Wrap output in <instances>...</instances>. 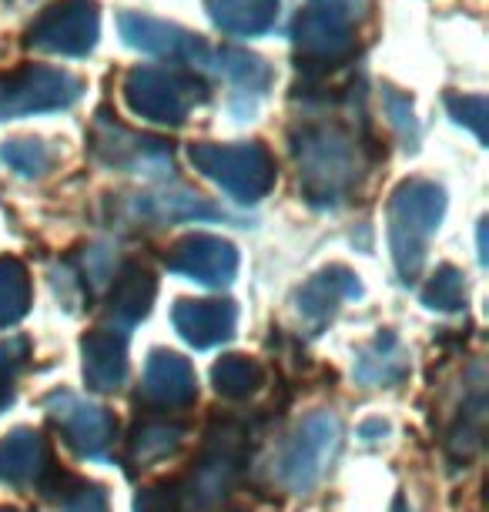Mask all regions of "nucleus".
<instances>
[{
    "label": "nucleus",
    "mask_w": 489,
    "mask_h": 512,
    "mask_svg": "<svg viewBox=\"0 0 489 512\" xmlns=\"http://www.w3.org/2000/svg\"><path fill=\"white\" fill-rule=\"evenodd\" d=\"M299 191L312 208H339L366 175V144L339 121H302L292 128Z\"/></svg>",
    "instance_id": "1"
},
{
    "label": "nucleus",
    "mask_w": 489,
    "mask_h": 512,
    "mask_svg": "<svg viewBox=\"0 0 489 512\" xmlns=\"http://www.w3.org/2000/svg\"><path fill=\"white\" fill-rule=\"evenodd\" d=\"M88 151L101 168L124 171V175H171L175 171L168 141L155 138V134L131 131L128 124H121L104 108L91 121Z\"/></svg>",
    "instance_id": "6"
},
{
    "label": "nucleus",
    "mask_w": 489,
    "mask_h": 512,
    "mask_svg": "<svg viewBox=\"0 0 489 512\" xmlns=\"http://www.w3.org/2000/svg\"><path fill=\"white\" fill-rule=\"evenodd\" d=\"M198 399L195 372H191L188 359L175 352L155 349L145 365V379H141L138 402H145L155 412H181Z\"/></svg>",
    "instance_id": "14"
},
{
    "label": "nucleus",
    "mask_w": 489,
    "mask_h": 512,
    "mask_svg": "<svg viewBox=\"0 0 489 512\" xmlns=\"http://www.w3.org/2000/svg\"><path fill=\"white\" fill-rule=\"evenodd\" d=\"M27 359V342L24 338H11V342H0V409L11 402L14 395V379L24 369Z\"/></svg>",
    "instance_id": "30"
},
{
    "label": "nucleus",
    "mask_w": 489,
    "mask_h": 512,
    "mask_svg": "<svg viewBox=\"0 0 489 512\" xmlns=\"http://www.w3.org/2000/svg\"><path fill=\"white\" fill-rule=\"evenodd\" d=\"M118 215L131 221H151V225H175V221H218L228 218L222 208H215L198 191L165 185L155 191H138V195H124V205Z\"/></svg>",
    "instance_id": "13"
},
{
    "label": "nucleus",
    "mask_w": 489,
    "mask_h": 512,
    "mask_svg": "<svg viewBox=\"0 0 489 512\" xmlns=\"http://www.w3.org/2000/svg\"><path fill=\"white\" fill-rule=\"evenodd\" d=\"M446 215V191L436 181L409 178L389 198V248L402 282H416L426 265L429 238Z\"/></svg>",
    "instance_id": "2"
},
{
    "label": "nucleus",
    "mask_w": 489,
    "mask_h": 512,
    "mask_svg": "<svg viewBox=\"0 0 489 512\" xmlns=\"http://www.w3.org/2000/svg\"><path fill=\"white\" fill-rule=\"evenodd\" d=\"M312 4H319V7H332V11H342V14H349V17H362V0H312Z\"/></svg>",
    "instance_id": "33"
},
{
    "label": "nucleus",
    "mask_w": 489,
    "mask_h": 512,
    "mask_svg": "<svg viewBox=\"0 0 489 512\" xmlns=\"http://www.w3.org/2000/svg\"><path fill=\"white\" fill-rule=\"evenodd\" d=\"M84 94V81L64 67L24 64L11 74H0V121L27 118V114L67 111Z\"/></svg>",
    "instance_id": "7"
},
{
    "label": "nucleus",
    "mask_w": 489,
    "mask_h": 512,
    "mask_svg": "<svg viewBox=\"0 0 489 512\" xmlns=\"http://www.w3.org/2000/svg\"><path fill=\"white\" fill-rule=\"evenodd\" d=\"M118 31L124 37V44L134 47V51H145L151 57H168L175 64L208 67V57H212V47L201 41L198 34H191L178 24L155 21V17L145 14H121Z\"/></svg>",
    "instance_id": "10"
},
{
    "label": "nucleus",
    "mask_w": 489,
    "mask_h": 512,
    "mask_svg": "<svg viewBox=\"0 0 489 512\" xmlns=\"http://www.w3.org/2000/svg\"><path fill=\"white\" fill-rule=\"evenodd\" d=\"M84 382L94 392H114L128 379V338L121 328H98L84 335Z\"/></svg>",
    "instance_id": "16"
},
{
    "label": "nucleus",
    "mask_w": 489,
    "mask_h": 512,
    "mask_svg": "<svg viewBox=\"0 0 489 512\" xmlns=\"http://www.w3.org/2000/svg\"><path fill=\"white\" fill-rule=\"evenodd\" d=\"M382 104H386L389 124H392V131L399 134L402 148L416 151V144H419V124H416V114H412L409 94H399L396 88H382Z\"/></svg>",
    "instance_id": "28"
},
{
    "label": "nucleus",
    "mask_w": 489,
    "mask_h": 512,
    "mask_svg": "<svg viewBox=\"0 0 489 512\" xmlns=\"http://www.w3.org/2000/svg\"><path fill=\"white\" fill-rule=\"evenodd\" d=\"M47 415L61 429L67 446L78 449L81 456H101L114 442V429H118L101 405L84 402L71 392H54L47 399Z\"/></svg>",
    "instance_id": "11"
},
{
    "label": "nucleus",
    "mask_w": 489,
    "mask_h": 512,
    "mask_svg": "<svg viewBox=\"0 0 489 512\" xmlns=\"http://www.w3.org/2000/svg\"><path fill=\"white\" fill-rule=\"evenodd\" d=\"M31 308V278L21 258H0V328L17 325Z\"/></svg>",
    "instance_id": "24"
},
{
    "label": "nucleus",
    "mask_w": 489,
    "mask_h": 512,
    "mask_svg": "<svg viewBox=\"0 0 489 512\" xmlns=\"http://www.w3.org/2000/svg\"><path fill=\"white\" fill-rule=\"evenodd\" d=\"M101 34L98 0H54L27 27V47L61 57H84Z\"/></svg>",
    "instance_id": "8"
},
{
    "label": "nucleus",
    "mask_w": 489,
    "mask_h": 512,
    "mask_svg": "<svg viewBox=\"0 0 489 512\" xmlns=\"http://www.w3.org/2000/svg\"><path fill=\"white\" fill-rule=\"evenodd\" d=\"M165 268L171 275L191 278L198 285H232L238 275V251L232 241L215 235H185L168 248Z\"/></svg>",
    "instance_id": "9"
},
{
    "label": "nucleus",
    "mask_w": 489,
    "mask_h": 512,
    "mask_svg": "<svg viewBox=\"0 0 489 512\" xmlns=\"http://www.w3.org/2000/svg\"><path fill=\"white\" fill-rule=\"evenodd\" d=\"M181 436H185V425L171 422V419H151L138 429L134 436V452L138 459H158L178 449Z\"/></svg>",
    "instance_id": "27"
},
{
    "label": "nucleus",
    "mask_w": 489,
    "mask_h": 512,
    "mask_svg": "<svg viewBox=\"0 0 489 512\" xmlns=\"http://www.w3.org/2000/svg\"><path fill=\"white\" fill-rule=\"evenodd\" d=\"M356 21L359 17H349L319 4H309L295 17L292 47L305 81H322V77L342 71L345 64L356 61L359 54Z\"/></svg>",
    "instance_id": "5"
},
{
    "label": "nucleus",
    "mask_w": 489,
    "mask_h": 512,
    "mask_svg": "<svg viewBox=\"0 0 489 512\" xmlns=\"http://www.w3.org/2000/svg\"><path fill=\"white\" fill-rule=\"evenodd\" d=\"M155 292H158V285L148 268L124 265L121 272H114L111 295H108V315L114 318V325L124 332V328H131L134 322H141V318L151 312Z\"/></svg>",
    "instance_id": "20"
},
{
    "label": "nucleus",
    "mask_w": 489,
    "mask_h": 512,
    "mask_svg": "<svg viewBox=\"0 0 489 512\" xmlns=\"http://www.w3.org/2000/svg\"><path fill=\"white\" fill-rule=\"evenodd\" d=\"M51 472V452L47 442L31 429H17L7 439H0V482L27 486Z\"/></svg>",
    "instance_id": "19"
},
{
    "label": "nucleus",
    "mask_w": 489,
    "mask_h": 512,
    "mask_svg": "<svg viewBox=\"0 0 489 512\" xmlns=\"http://www.w3.org/2000/svg\"><path fill=\"white\" fill-rule=\"evenodd\" d=\"M335 446H339V422L329 412L309 415L299 432H295L292 446L285 449L282 476L292 489H309L315 479L322 476L325 462L332 459Z\"/></svg>",
    "instance_id": "12"
},
{
    "label": "nucleus",
    "mask_w": 489,
    "mask_h": 512,
    "mask_svg": "<svg viewBox=\"0 0 489 512\" xmlns=\"http://www.w3.org/2000/svg\"><path fill=\"white\" fill-rule=\"evenodd\" d=\"M67 512H108V502H104L101 489H81L74 499H67Z\"/></svg>",
    "instance_id": "32"
},
{
    "label": "nucleus",
    "mask_w": 489,
    "mask_h": 512,
    "mask_svg": "<svg viewBox=\"0 0 489 512\" xmlns=\"http://www.w3.org/2000/svg\"><path fill=\"white\" fill-rule=\"evenodd\" d=\"M359 295H362L359 278L345 265H332L315 275L312 282H305L302 292L295 295V302H299V315L305 318V325L312 332H319L325 322H332V315L339 312L345 298H359Z\"/></svg>",
    "instance_id": "17"
},
{
    "label": "nucleus",
    "mask_w": 489,
    "mask_h": 512,
    "mask_svg": "<svg viewBox=\"0 0 489 512\" xmlns=\"http://www.w3.org/2000/svg\"><path fill=\"white\" fill-rule=\"evenodd\" d=\"M121 98L128 104L131 114L145 118L151 124H168V128H181L188 114L208 101V84L201 81L188 67H155L138 64L124 74Z\"/></svg>",
    "instance_id": "3"
},
{
    "label": "nucleus",
    "mask_w": 489,
    "mask_h": 512,
    "mask_svg": "<svg viewBox=\"0 0 489 512\" xmlns=\"http://www.w3.org/2000/svg\"><path fill=\"white\" fill-rule=\"evenodd\" d=\"M205 11L218 31L232 37H255L275 27L278 0H205Z\"/></svg>",
    "instance_id": "21"
},
{
    "label": "nucleus",
    "mask_w": 489,
    "mask_h": 512,
    "mask_svg": "<svg viewBox=\"0 0 489 512\" xmlns=\"http://www.w3.org/2000/svg\"><path fill=\"white\" fill-rule=\"evenodd\" d=\"M188 158L195 164L198 175L215 181L225 195H232L242 205L262 201L275 188L278 178L272 151L262 141H242V144L198 141L188 148Z\"/></svg>",
    "instance_id": "4"
},
{
    "label": "nucleus",
    "mask_w": 489,
    "mask_h": 512,
    "mask_svg": "<svg viewBox=\"0 0 489 512\" xmlns=\"http://www.w3.org/2000/svg\"><path fill=\"white\" fill-rule=\"evenodd\" d=\"M208 64L232 84V108L238 118L252 114V108L265 98V91L272 88V81H275L272 67L258 54L242 51V47H212Z\"/></svg>",
    "instance_id": "15"
},
{
    "label": "nucleus",
    "mask_w": 489,
    "mask_h": 512,
    "mask_svg": "<svg viewBox=\"0 0 489 512\" xmlns=\"http://www.w3.org/2000/svg\"><path fill=\"white\" fill-rule=\"evenodd\" d=\"M423 305L436 312H456L466 305V278L453 265H439L436 275L423 288Z\"/></svg>",
    "instance_id": "26"
},
{
    "label": "nucleus",
    "mask_w": 489,
    "mask_h": 512,
    "mask_svg": "<svg viewBox=\"0 0 489 512\" xmlns=\"http://www.w3.org/2000/svg\"><path fill=\"white\" fill-rule=\"evenodd\" d=\"M138 512H181V502L175 492H161V489H148L145 496L138 499Z\"/></svg>",
    "instance_id": "31"
},
{
    "label": "nucleus",
    "mask_w": 489,
    "mask_h": 512,
    "mask_svg": "<svg viewBox=\"0 0 489 512\" xmlns=\"http://www.w3.org/2000/svg\"><path fill=\"white\" fill-rule=\"evenodd\" d=\"M446 108L449 114L466 124L479 141H486V118H489V104L483 94H446Z\"/></svg>",
    "instance_id": "29"
},
{
    "label": "nucleus",
    "mask_w": 489,
    "mask_h": 512,
    "mask_svg": "<svg viewBox=\"0 0 489 512\" xmlns=\"http://www.w3.org/2000/svg\"><path fill=\"white\" fill-rule=\"evenodd\" d=\"M406 372H409V365H406V352H402L399 338L392 335V332L376 335V342L366 345V349L359 352L356 375H359L362 382H372V385H392V382H399Z\"/></svg>",
    "instance_id": "22"
},
{
    "label": "nucleus",
    "mask_w": 489,
    "mask_h": 512,
    "mask_svg": "<svg viewBox=\"0 0 489 512\" xmlns=\"http://www.w3.org/2000/svg\"><path fill=\"white\" fill-rule=\"evenodd\" d=\"M178 335L195 349H212L218 342H228L238 325V308L232 302H191L181 298L171 312Z\"/></svg>",
    "instance_id": "18"
},
{
    "label": "nucleus",
    "mask_w": 489,
    "mask_h": 512,
    "mask_svg": "<svg viewBox=\"0 0 489 512\" xmlns=\"http://www.w3.org/2000/svg\"><path fill=\"white\" fill-rule=\"evenodd\" d=\"M212 382L215 392L225 395V399H248L265 385V369L248 355H225L222 362H215L212 369Z\"/></svg>",
    "instance_id": "23"
},
{
    "label": "nucleus",
    "mask_w": 489,
    "mask_h": 512,
    "mask_svg": "<svg viewBox=\"0 0 489 512\" xmlns=\"http://www.w3.org/2000/svg\"><path fill=\"white\" fill-rule=\"evenodd\" d=\"M0 161L21 178H44L54 168L57 151L41 138H14L0 144Z\"/></svg>",
    "instance_id": "25"
}]
</instances>
